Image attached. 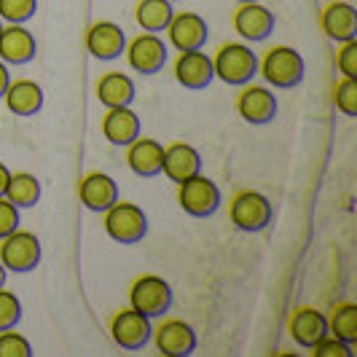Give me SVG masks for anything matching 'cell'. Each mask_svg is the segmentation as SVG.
<instances>
[{
  "mask_svg": "<svg viewBox=\"0 0 357 357\" xmlns=\"http://www.w3.org/2000/svg\"><path fill=\"white\" fill-rule=\"evenodd\" d=\"M0 30H3V19H0Z\"/></svg>",
  "mask_w": 357,
  "mask_h": 357,
  "instance_id": "cell-39",
  "label": "cell"
},
{
  "mask_svg": "<svg viewBox=\"0 0 357 357\" xmlns=\"http://www.w3.org/2000/svg\"><path fill=\"white\" fill-rule=\"evenodd\" d=\"M8 81H11V73H8V65L0 59V100H3V91L8 86Z\"/></svg>",
  "mask_w": 357,
  "mask_h": 357,
  "instance_id": "cell-35",
  "label": "cell"
},
{
  "mask_svg": "<svg viewBox=\"0 0 357 357\" xmlns=\"http://www.w3.org/2000/svg\"><path fill=\"white\" fill-rule=\"evenodd\" d=\"M231 223L245 234L264 231L271 223V202L261 191H239L231 199Z\"/></svg>",
  "mask_w": 357,
  "mask_h": 357,
  "instance_id": "cell-8",
  "label": "cell"
},
{
  "mask_svg": "<svg viewBox=\"0 0 357 357\" xmlns=\"http://www.w3.org/2000/svg\"><path fill=\"white\" fill-rule=\"evenodd\" d=\"M333 105L339 107L344 116L355 119L357 116V81L341 75V81L333 86Z\"/></svg>",
  "mask_w": 357,
  "mask_h": 357,
  "instance_id": "cell-29",
  "label": "cell"
},
{
  "mask_svg": "<svg viewBox=\"0 0 357 357\" xmlns=\"http://www.w3.org/2000/svg\"><path fill=\"white\" fill-rule=\"evenodd\" d=\"M287 331H290V339L296 341L301 349H312L328 333V317L314 306H298L290 314Z\"/></svg>",
  "mask_w": 357,
  "mask_h": 357,
  "instance_id": "cell-17",
  "label": "cell"
},
{
  "mask_svg": "<svg viewBox=\"0 0 357 357\" xmlns=\"http://www.w3.org/2000/svg\"><path fill=\"white\" fill-rule=\"evenodd\" d=\"M102 215H105V234L119 245H135L148 234V215L135 202L116 199Z\"/></svg>",
  "mask_w": 357,
  "mask_h": 357,
  "instance_id": "cell-3",
  "label": "cell"
},
{
  "mask_svg": "<svg viewBox=\"0 0 357 357\" xmlns=\"http://www.w3.org/2000/svg\"><path fill=\"white\" fill-rule=\"evenodd\" d=\"M178 204L191 218H210L220 207V188L215 180L197 172L194 178L178 183Z\"/></svg>",
  "mask_w": 357,
  "mask_h": 357,
  "instance_id": "cell-5",
  "label": "cell"
},
{
  "mask_svg": "<svg viewBox=\"0 0 357 357\" xmlns=\"http://www.w3.org/2000/svg\"><path fill=\"white\" fill-rule=\"evenodd\" d=\"M169 3H175V0H169Z\"/></svg>",
  "mask_w": 357,
  "mask_h": 357,
  "instance_id": "cell-40",
  "label": "cell"
},
{
  "mask_svg": "<svg viewBox=\"0 0 357 357\" xmlns=\"http://www.w3.org/2000/svg\"><path fill=\"white\" fill-rule=\"evenodd\" d=\"M102 135L110 145L126 148L135 137H140V116L132 110V105L107 107L102 116Z\"/></svg>",
  "mask_w": 357,
  "mask_h": 357,
  "instance_id": "cell-19",
  "label": "cell"
},
{
  "mask_svg": "<svg viewBox=\"0 0 357 357\" xmlns=\"http://www.w3.org/2000/svg\"><path fill=\"white\" fill-rule=\"evenodd\" d=\"M14 229H19V207L11 204L6 197H0V239Z\"/></svg>",
  "mask_w": 357,
  "mask_h": 357,
  "instance_id": "cell-34",
  "label": "cell"
},
{
  "mask_svg": "<svg viewBox=\"0 0 357 357\" xmlns=\"http://www.w3.org/2000/svg\"><path fill=\"white\" fill-rule=\"evenodd\" d=\"M215 78H220L229 86H245L258 73V56L245 43H226L213 56Z\"/></svg>",
  "mask_w": 357,
  "mask_h": 357,
  "instance_id": "cell-2",
  "label": "cell"
},
{
  "mask_svg": "<svg viewBox=\"0 0 357 357\" xmlns=\"http://www.w3.org/2000/svg\"><path fill=\"white\" fill-rule=\"evenodd\" d=\"M135 94H137L135 81L121 70H110L97 81V100L105 107L132 105L135 102Z\"/></svg>",
  "mask_w": 357,
  "mask_h": 357,
  "instance_id": "cell-24",
  "label": "cell"
},
{
  "mask_svg": "<svg viewBox=\"0 0 357 357\" xmlns=\"http://www.w3.org/2000/svg\"><path fill=\"white\" fill-rule=\"evenodd\" d=\"M151 331H153V328H151V317L135 312L132 306L116 312L113 320H110V336H113V341H116L121 349H129V352L143 349L145 344L151 341Z\"/></svg>",
  "mask_w": 357,
  "mask_h": 357,
  "instance_id": "cell-9",
  "label": "cell"
},
{
  "mask_svg": "<svg viewBox=\"0 0 357 357\" xmlns=\"http://www.w3.org/2000/svg\"><path fill=\"white\" fill-rule=\"evenodd\" d=\"M215 78L213 70V56L202 49H191V52H180L175 59V81L185 89H204L210 86Z\"/></svg>",
  "mask_w": 357,
  "mask_h": 357,
  "instance_id": "cell-14",
  "label": "cell"
},
{
  "mask_svg": "<svg viewBox=\"0 0 357 357\" xmlns=\"http://www.w3.org/2000/svg\"><path fill=\"white\" fill-rule=\"evenodd\" d=\"M3 197L11 204H17L19 210L22 207H36L38 199H40V180L33 172H11Z\"/></svg>",
  "mask_w": 357,
  "mask_h": 357,
  "instance_id": "cell-26",
  "label": "cell"
},
{
  "mask_svg": "<svg viewBox=\"0 0 357 357\" xmlns=\"http://www.w3.org/2000/svg\"><path fill=\"white\" fill-rule=\"evenodd\" d=\"M161 172L172 183H183V180L194 178L202 172V156L194 145L188 143H172L164 148L161 156Z\"/></svg>",
  "mask_w": 357,
  "mask_h": 357,
  "instance_id": "cell-18",
  "label": "cell"
},
{
  "mask_svg": "<svg viewBox=\"0 0 357 357\" xmlns=\"http://www.w3.org/2000/svg\"><path fill=\"white\" fill-rule=\"evenodd\" d=\"M19 320H22V301L3 285L0 287V331L17 328Z\"/></svg>",
  "mask_w": 357,
  "mask_h": 357,
  "instance_id": "cell-31",
  "label": "cell"
},
{
  "mask_svg": "<svg viewBox=\"0 0 357 357\" xmlns=\"http://www.w3.org/2000/svg\"><path fill=\"white\" fill-rule=\"evenodd\" d=\"M210 27L207 19L194 14V11H183V14H172L169 24H167V40L175 52H191V49H202L207 43Z\"/></svg>",
  "mask_w": 357,
  "mask_h": 357,
  "instance_id": "cell-10",
  "label": "cell"
},
{
  "mask_svg": "<svg viewBox=\"0 0 357 357\" xmlns=\"http://www.w3.org/2000/svg\"><path fill=\"white\" fill-rule=\"evenodd\" d=\"M258 73L264 75L271 89H293L304 81V56L293 46H274L266 56L258 62Z\"/></svg>",
  "mask_w": 357,
  "mask_h": 357,
  "instance_id": "cell-1",
  "label": "cell"
},
{
  "mask_svg": "<svg viewBox=\"0 0 357 357\" xmlns=\"http://www.w3.org/2000/svg\"><path fill=\"white\" fill-rule=\"evenodd\" d=\"M151 336L156 349L167 357H188L197 349V333L185 320H164L156 331H151Z\"/></svg>",
  "mask_w": 357,
  "mask_h": 357,
  "instance_id": "cell-12",
  "label": "cell"
},
{
  "mask_svg": "<svg viewBox=\"0 0 357 357\" xmlns=\"http://www.w3.org/2000/svg\"><path fill=\"white\" fill-rule=\"evenodd\" d=\"M8 178H11V169H8V167H6L3 161H0V197L6 194V185H8Z\"/></svg>",
  "mask_w": 357,
  "mask_h": 357,
  "instance_id": "cell-36",
  "label": "cell"
},
{
  "mask_svg": "<svg viewBox=\"0 0 357 357\" xmlns=\"http://www.w3.org/2000/svg\"><path fill=\"white\" fill-rule=\"evenodd\" d=\"M33 355V344L17 333L14 328L0 331V357H30Z\"/></svg>",
  "mask_w": 357,
  "mask_h": 357,
  "instance_id": "cell-30",
  "label": "cell"
},
{
  "mask_svg": "<svg viewBox=\"0 0 357 357\" xmlns=\"http://www.w3.org/2000/svg\"><path fill=\"white\" fill-rule=\"evenodd\" d=\"M236 113L242 116V121H248L252 126L271 124L277 119V97L266 86L245 84L239 97H236Z\"/></svg>",
  "mask_w": 357,
  "mask_h": 357,
  "instance_id": "cell-11",
  "label": "cell"
},
{
  "mask_svg": "<svg viewBox=\"0 0 357 357\" xmlns=\"http://www.w3.org/2000/svg\"><path fill=\"white\" fill-rule=\"evenodd\" d=\"M78 199L91 213H105L107 207L119 199V185L105 172H89L78 185Z\"/></svg>",
  "mask_w": 357,
  "mask_h": 357,
  "instance_id": "cell-22",
  "label": "cell"
},
{
  "mask_svg": "<svg viewBox=\"0 0 357 357\" xmlns=\"http://www.w3.org/2000/svg\"><path fill=\"white\" fill-rule=\"evenodd\" d=\"M320 24L325 30V36L336 43L344 40H352L357 38V11L352 3H344V0H333L322 8Z\"/></svg>",
  "mask_w": 357,
  "mask_h": 357,
  "instance_id": "cell-21",
  "label": "cell"
},
{
  "mask_svg": "<svg viewBox=\"0 0 357 357\" xmlns=\"http://www.w3.org/2000/svg\"><path fill=\"white\" fill-rule=\"evenodd\" d=\"M38 0H0V19L6 24H24L36 17Z\"/></svg>",
  "mask_w": 357,
  "mask_h": 357,
  "instance_id": "cell-28",
  "label": "cell"
},
{
  "mask_svg": "<svg viewBox=\"0 0 357 357\" xmlns=\"http://www.w3.org/2000/svg\"><path fill=\"white\" fill-rule=\"evenodd\" d=\"M38 54L36 36L24 24H3L0 30V59L6 65H27Z\"/></svg>",
  "mask_w": 357,
  "mask_h": 357,
  "instance_id": "cell-15",
  "label": "cell"
},
{
  "mask_svg": "<svg viewBox=\"0 0 357 357\" xmlns=\"http://www.w3.org/2000/svg\"><path fill=\"white\" fill-rule=\"evenodd\" d=\"M124 52L129 68L143 73V75H156L159 70H164V65L169 59V49L159 38V33H145V30L126 43Z\"/></svg>",
  "mask_w": 357,
  "mask_h": 357,
  "instance_id": "cell-7",
  "label": "cell"
},
{
  "mask_svg": "<svg viewBox=\"0 0 357 357\" xmlns=\"http://www.w3.org/2000/svg\"><path fill=\"white\" fill-rule=\"evenodd\" d=\"M234 30L248 43L266 40L271 36V30H274V14L268 11L266 6H261L258 0L239 3V8L234 11Z\"/></svg>",
  "mask_w": 357,
  "mask_h": 357,
  "instance_id": "cell-13",
  "label": "cell"
},
{
  "mask_svg": "<svg viewBox=\"0 0 357 357\" xmlns=\"http://www.w3.org/2000/svg\"><path fill=\"white\" fill-rule=\"evenodd\" d=\"M161 156H164V145L153 137H135L126 145V164L137 178L161 175Z\"/></svg>",
  "mask_w": 357,
  "mask_h": 357,
  "instance_id": "cell-20",
  "label": "cell"
},
{
  "mask_svg": "<svg viewBox=\"0 0 357 357\" xmlns=\"http://www.w3.org/2000/svg\"><path fill=\"white\" fill-rule=\"evenodd\" d=\"M86 49L94 59H119L126 49V36L124 30L116 22H94L86 33Z\"/></svg>",
  "mask_w": 357,
  "mask_h": 357,
  "instance_id": "cell-16",
  "label": "cell"
},
{
  "mask_svg": "<svg viewBox=\"0 0 357 357\" xmlns=\"http://www.w3.org/2000/svg\"><path fill=\"white\" fill-rule=\"evenodd\" d=\"M6 277H8V271H6V266L0 264V287L6 285Z\"/></svg>",
  "mask_w": 357,
  "mask_h": 357,
  "instance_id": "cell-37",
  "label": "cell"
},
{
  "mask_svg": "<svg viewBox=\"0 0 357 357\" xmlns=\"http://www.w3.org/2000/svg\"><path fill=\"white\" fill-rule=\"evenodd\" d=\"M172 3L169 0H140L135 8V22L145 33H164L172 19Z\"/></svg>",
  "mask_w": 357,
  "mask_h": 357,
  "instance_id": "cell-25",
  "label": "cell"
},
{
  "mask_svg": "<svg viewBox=\"0 0 357 357\" xmlns=\"http://www.w3.org/2000/svg\"><path fill=\"white\" fill-rule=\"evenodd\" d=\"M336 65H339L341 75L355 78V81H357V38H352V40H344V43H341L339 54H336Z\"/></svg>",
  "mask_w": 357,
  "mask_h": 357,
  "instance_id": "cell-33",
  "label": "cell"
},
{
  "mask_svg": "<svg viewBox=\"0 0 357 357\" xmlns=\"http://www.w3.org/2000/svg\"><path fill=\"white\" fill-rule=\"evenodd\" d=\"M312 357H352V344H347V341L336 339V336H331V333H325L312 349Z\"/></svg>",
  "mask_w": 357,
  "mask_h": 357,
  "instance_id": "cell-32",
  "label": "cell"
},
{
  "mask_svg": "<svg viewBox=\"0 0 357 357\" xmlns=\"http://www.w3.org/2000/svg\"><path fill=\"white\" fill-rule=\"evenodd\" d=\"M328 333L336 339L355 344L357 341V304L347 301V304L333 306L331 317H328Z\"/></svg>",
  "mask_w": 357,
  "mask_h": 357,
  "instance_id": "cell-27",
  "label": "cell"
},
{
  "mask_svg": "<svg viewBox=\"0 0 357 357\" xmlns=\"http://www.w3.org/2000/svg\"><path fill=\"white\" fill-rule=\"evenodd\" d=\"M3 100L14 116L27 119V116H36L43 107V89H40V84L30 81V78H17V81H8V86L3 91Z\"/></svg>",
  "mask_w": 357,
  "mask_h": 357,
  "instance_id": "cell-23",
  "label": "cell"
},
{
  "mask_svg": "<svg viewBox=\"0 0 357 357\" xmlns=\"http://www.w3.org/2000/svg\"><path fill=\"white\" fill-rule=\"evenodd\" d=\"M236 3H252V0H236Z\"/></svg>",
  "mask_w": 357,
  "mask_h": 357,
  "instance_id": "cell-38",
  "label": "cell"
},
{
  "mask_svg": "<svg viewBox=\"0 0 357 357\" xmlns=\"http://www.w3.org/2000/svg\"><path fill=\"white\" fill-rule=\"evenodd\" d=\"M129 306L135 312H140L145 317L156 320L161 314L169 312L172 306V287L169 282L159 277V274H143L132 282V290H129Z\"/></svg>",
  "mask_w": 357,
  "mask_h": 357,
  "instance_id": "cell-4",
  "label": "cell"
},
{
  "mask_svg": "<svg viewBox=\"0 0 357 357\" xmlns=\"http://www.w3.org/2000/svg\"><path fill=\"white\" fill-rule=\"evenodd\" d=\"M0 264L6 271L27 274L40 264V239L33 231L14 229L0 239Z\"/></svg>",
  "mask_w": 357,
  "mask_h": 357,
  "instance_id": "cell-6",
  "label": "cell"
}]
</instances>
